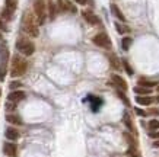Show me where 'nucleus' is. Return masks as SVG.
Listing matches in <instances>:
<instances>
[{
    "instance_id": "nucleus-31",
    "label": "nucleus",
    "mask_w": 159,
    "mask_h": 157,
    "mask_svg": "<svg viewBox=\"0 0 159 157\" xmlns=\"http://www.w3.org/2000/svg\"><path fill=\"white\" fill-rule=\"evenodd\" d=\"M6 67H7V64H2V63H0V81L5 80V76H6Z\"/></svg>"
},
{
    "instance_id": "nucleus-4",
    "label": "nucleus",
    "mask_w": 159,
    "mask_h": 157,
    "mask_svg": "<svg viewBox=\"0 0 159 157\" xmlns=\"http://www.w3.org/2000/svg\"><path fill=\"white\" fill-rule=\"evenodd\" d=\"M34 13L38 19L39 25L45 24V19H47V6H45V2L44 0H34Z\"/></svg>"
},
{
    "instance_id": "nucleus-13",
    "label": "nucleus",
    "mask_w": 159,
    "mask_h": 157,
    "mask_svg": "<svg viewBox=\"0 0 159 157\" xmlns=\"http://www.w3.org/2000/svg\"><path fill=\"white\" fill-rule=\"evenodd\" d=\"M108 60H110V64L114 70H120L121 68V64H123V63L118 60L117 55H114V54H108Z\"/></svg>"
},
{
    "instance_id": "nucleus-34",
    "label": "nucleus",
    "mask_w": 159,
    "mask_h": 157,
    "mask_svg": "<svg viewBox=\"0 0 159 157\" xmlns=\"http://www.w3.org/2000/svg\"><path fill=\"white\" fill-rule=\"evenodd\" d=\"M134 112L137 115H139V116H142V118H143V116H148V112H146V111H143V109H140V108H134Z\"/></svg>"
},
{
    "instance_id": "nucleus-16",
    "label": "nucleus",
    "mask_w": 159,
    "mask_h": 157,
    "mask_svg": "<svg viewBox=\"0 0 159 157\" xmlns=\"http://www.w3.org/2000/svg\"><path fill=\"white\" fill-rule=\"evenodd\" d=\"M137 85L139 86H143V87H149V89H152V87H155V86H158V81L155 80H148V79H139V81H137Z\"/></svg>"
},
{
    "instance_id": "nucleus-12",
    "label": "nucleus",
    "mask_w": 159,
    "mask_h": 157,
    "mask_svg": "<svg viewBox=\"0 0 159 157\" xmlns=\"http://www.w3.org/2000/svg\"><path fill=\"white\" fill-rule=\"evenodd\" d=\"M7 60H9V50L3 44V45H0V63L2 64H7Z\"/></svg>"
},
{
    "instance_id": "nucleus-2",
    "label": "nucleus",
    "mask_w": 159,
    "mask_h": 157,
    "mask_svg": "<svg viewBox=\"0 0 159 157\" xmlns=\"http://www.w3.org/2000/svg\"><path fill=\"white\" fill-rule=\"evenodd\" d=\"M28 70V63L25 61V58L15 55L12 60V67H10V76L12 77H19L24 76Z\"/></svg>"
},
{
    "instance_id": "nucleus-1",
    "label": "nucleus",
    "mask_w": 159,
    "mask_h": 157,
    "mask_svg": "<svg viewBox=\"0 0 159 157\" xmlns=\"http://www.w3.org/2000/svg\"><path fill=\"white\" fill-rule=\"evenodd\" d=\"M38 19L35 13H31V12H26L24 15V22H22V28H24L25 33L29 35L31 38H37L39 35V29H38Z\"/></svg>"
},
{
    "instance_id": "nucleus-11",
    "label": "nucleus",
    "mask_w": 159,
    "mask_h": 157,
    "mask_svg": "<svg viewBox=\"0 0 159 157\" xmlns=\"http://www.w3.org/2000/svg\"><path fill=\"white\" fill-rule=\"evenodd\" d=\"M6 121L9 124H13V125H22V118H20L18 114H6Z\"/></svg>"
},
{
    "instance_id": "nucleus-8",
    "label": "nucleus",
    "mask_w": 159,
    "mask_h": 157,
    "mask_svg": "<svg viewBox=\"0 0 159 157\" xmlns=\"http://www.w3.org/2000/svg\"><path fill=\"white\" fill-rule=\"evenodd\" d=\"M82 16H83V19L86 20L88 24H91V25H99V18H98L97 15L92 13L91 10H83V12H82Z\"/></svg>"
},
{
    "instance_id": "nucleus-5",
    "label": "nucleus",
    "mask_w": 159,
    "mask_h": 157,
    "mask_svg": "<svg viewBox=\"0 0 159 157\" xmlns=\"http://www.w3.org/2000/svg\"><path fill=\"white\" fill-rule=\"evenodd\" d=\"M92 42L95 44V45H98V47H101V48H111V39L105 32L97 33V35L92 38Z\"/></svg>"
},
{
    "instance_id": "nucleus-15",
    "label": "nucleus",
    "mask_w": 159,
    "mask_h": 157,
    "mask_svg": "<svg viewBox=\"0 0 159 157\" xmlns=\"http://www.w3.org/2000/svg\"><path fill=\"white\" fill-rule=\"evenodd\" d=\"M152 98H150L149 95H146V96H140V95H137V98H136V102L139 105H142V106H148V105H150L152 103Z\"/></svg>"
},
{
    "instance_id": "nucleus-25",
    "label": "nucleus",
    "mask_w": 159,
    "mask_h": 157,
    "mask_svg": "<svg viewBox=\"0 0 159 157\" xmlns=\"http://www.w3.org/2000/svg\"><path fill=\"white\" fill-rule=\"evenodd\" d=\"M123 67H124V70H125V73H127V74H129V76H133V68H131V66L130 64H129V61H127V60H123Z\"/></svg>"
},
{
    "instance_id": "nucleus-18",
    "label": "nucleus",
    "mask_w": 159,
    "mask_h": 157,
    "mask_svg": "<svg viewBox=\"0 0 159 157\" xmlns=\"http://www.w3.org/2000/svg\"><path fill=\"white\" fill-rule=\"evenodd\" d=\"M123 121H124V125L127 127V129H130V131H134V128H133V121H131L130 115H129V112H124V115H123Z\"/></svg>"
},
{
    "instance_id": "nucleus-29",
    "label": "nucleus",
    "mask_w": 159,
    "mask_h": 157,
    "mask_svg": "<svg viewBox=\"0 0 159 157\" xmlns=\"http://www.w3.org/2000/svg\"><path fill=\"white\" fill-rule=\"evenodd\" d=\"M12 15H13L12 12H9L7 9H3L2 10V19L3 20H10L12 19Z\"/></svg>"
},
{
    "instance_id": "nucleus-39",
    "label": "nucleus",
    "mask_w": 159,
    "mask_h": 157,
    "mask_svg": "<svg viewBox=\"0 0 159 157\" xmlns=\"http://www.w3.org/2000/svg\"><path fill=\"white\" fill-rule=\"evenodd\" d=\"M153 147H156V148H159V140H156L153 143Z\"/></svg>"
},
{
    "instance_id": "nucleus-21",
    "label": "nucleus",
    "mask_w": 159,
    "mask_h": 157,
    "mask_svg": "<svg viewBox=\"0 0 159 157\" xmlns=\"http://www.w3.org/2000/svg\"><path fill=\"white\" fill-rule=\"evenodd\" d=\"M57 6L54 5V3H51V2H50L48 3V15H50V19L51 20H54L56 19V15H57Z\"/></svg>"
},
{
    "instance_id": "nucleus-17",
    "label": "nucleus",
    "mask_w": 159,
    "mask_h": 157,
    "mask_svg": "<svg viewBox=\"0 0 159 157\" xmlns=\"http://www.w3.org/2000/svg\"><path fill=\"white\" fill-rule=\"evenodd\" d=\"M111 12H112V15H114L116 18H118L121 22H125V16L123 15V12L118 9V6H117V5H114V3L111 5Z\"/></svg>"
},
{
    "instance_id": "nucleus-23",
    "label": "nucleus",
    "mask_w": 159,
    "mask_h": 157,
    "mask_svg": "<svg viewBox=\"0 0 159 157\" xmlns=\"http://www.w3.org/2000/svg\"><path fill=\"white\" fill-rule=\"evenodd\" d=\"M131 42H133V39H131L130 37H124V38H123V41H121V48H123L124 51H127V50L130 48Z\"/></svg>"
},
{
    "instance_id": "nucleus-35",
    "label": "nucleus",
    "mask_w": 159,
    "mask_h": 157,
    "mask_svg": "<svg viewBox=\"0 0 159 157\" xmlns=\"http://www.w3.org/2000/svg\"><path fill=\"white\" fill-rule=\"evenodd\" d=\"M148 114L153 115V116H158V115H159V109H158V108H153V109H150Z\"/></svg>"
},
{
    "instance_id": "nucleus-22",
    "label": "nucleus",
    "mask_w": 159,
    "mask_h": 157,
    "mask_svg": "<svg viewBox=\"0 0 159 157\" xmlns=\"http://www.w3.org/2000/svg\"><path fill=\"white\" fill-rule=\"evenodd\" d=\"M127 156H130V157H142V154H140V151L137 150V146H130L129 150H127Z\"/></svg>"
},
{
    "instance_id": "nucleus-9",
    "label": "nucleus",
    "mask_w": 159,
    "mask_h": 157,
    "mask_svg": "<svg viewBox=\"0 0 159 157\" xmlns=\"http://www.w3.org/2000/svg\"><path fill=\"white\" fill-rule=\"evenodd\" d=\"M25 92L24 90H12L7 95V100H10V102H20V100H24L25 99Z\"/></svg>"
},
{
    "instance_id": "nucleus-40",
    "label": "nucleus",
    "mask_w": 159,
    "mask_h": 157,
    "mask_svg": "<svg viewBox=\"0 0 159 157\" xmlns=\"http://www.w3.org/2000/svg\"><path fill=\"white\" fill-rule=\"evenodd\" d=\"M153 100H156V102H158V103H159V96H158V98H155Z\"/></svg>"
},
{
    "instance_id": "nucleus-33",
    "label": "nucleus",
    "mask_w": 159,
    "mask_h": 157,
    "mask_svg": "<svg viewBox=\"0 0 159 157\" xmlns=\"http://www.w3.org/2000/svg\"><path fill=\"white\" fill-rule=\"evenodd\" d=\"M57 9L60 10V12H64V10H66V2H64V0H58L57 2Z\"/></svg>"
},
{
    "instance_id": "nucleus-14",
    "label": "nucleus",
    "mask_w": 159,
    "mask_h": 157,
    "mask_svg": "<svg viewBox=\"0 0 159 157\" xmlns=\"http://www.w3.org/2000/svg\"><path fill=\"white\" fill-rule=\"evenodd\" d=\"M88 99H91L89 102H91V108L93 112H98V109L101 108V105H102V99L101 98H93V96H88Z\"/></svg>"
},
{
    "instance_id": "nucleus-7",
    "label": "nucleus",
    "mask_w": 159,
    "mask_h": 157,
    "mask_svg": "<svg viewBox=\"0 0 159 157\" xmlns=\"http://www.w3.org/2000/svg\"><path fill=\"white\" fill-rule=\"evenodd\" d=\"M3 153H5L7 157H16V153H18V147L13 141H7V143L3 144Z\"/></svg>"
},
{
    "instance_id": "nucleus-37",
    "label": "nucleus",
    "mask_w": 159,
    "mask_h": 157,
    "mask_svg": "<svg viewBox=\"0 0 159 157\" xmlns=\"http://www.w3.org/2000/svg\"><path fill=\"white\" fill-rule=\"evenodd\" d=\"M0 31H6V25L2 19H0Z\"/></svg>"
},
{
    "instance_id": "nucleus-27",
    "label": "nucleus",
    "mask_w": 159,
    "mask_h": 157,
    "mask_svg": "<svg viewBox=\"0 0 159 157\" xmlns=\"http://www.w3.org/2000/svg\"><path fill=\"white\" fill-rule=\"evenodd\" d=\"M116 29L118 33H127L130 31V28H127L125 25H121V24H116Z\"/></svg>"
},
{
    "instance_id": "nucleus-28",
    "label": "nucleus",
    "mask_w": 159,
    "mask_h": 157,
    "mask_svg": "<svg viewBox=\"0 0 159 157\" xmlns=\"http://www.w3.org/2000/svg\"><path fill=\"white\" fill-rule=\"evenodd\" d=\"M6 111L9 112V114H12L15 109H16V102H10V100H7V103H6Z\"/></svg>"
},
{
    "instance_id": "nucleus-36",
    "label": "nucleus",
    "mask_w": 159,
    "mask_h": 157,
    "mask_svg": "<svg viewBox=\"0 0 159 157\" xmlns=\"http://www.w3.org/2000/svg\"><path fill=\"white\" fill-rule=\"evenodd\" d=\"M149 137L150 138H159V131H150V134H149Z\"/></svg>"
},
{
    "instance_id": "nucleus-38",
    "label": "nucleus",
    "mask_w": 159,
    "mask_h": 157,
    "mask_svg": "<svg viewBox=\"0 0 159 157\" xmlns=\"http://www.w3.org/2000/svg\"><path fill=\"white\" fill-rule=\"evenodd\" d=\"M75 2H76V3H79V5H86L89 0H75Z\"/></svg>"
},
{
    "instance_id": "nucleus-24",
    "label": "nucleus",
    "mask_w": 159,
    "mask_h": 157,
    "mask_svg": "<svg viewBox=\"0 0 159 157\" xmlns=\"http://www.w3.org/2000/svg\"><path fill=\"white\" fill-rule=\"evenodd\" d=\"M117 96L120 98L121 100H123V103L125 105V106H130V100H129V98L124 95V92L120 90V89H117Z\"/></svg>"
},
{
    "instance_id": "nucleus-30",
    "label": "nucleus",
    "mask_w": 159,
    "mask_h": 157,
    "mask_svg": "<svg viewBox=\"0 0 159 157\" xmlns=\"http://www.w3.org/2000/svg\"><path fill=\"white\" fill-rule=\"evenodd\" d=\"M124 138L127 140V143L130 144V146H136V140H134V137L131 135V134H129V133H124Z\"/></svg>"
},
{
    "instance_id": "nucleus-32",
    "label": "nucleus",
    "mask_w": 159,
    "mask_h": 157,
    "mask_svg": "<svg viewBox=\"0 0 159 157\" xmlns=\"http://www.w3.org/2000/svg\"><path fill=\"white\" fill-rule=\"evenodd\" d=\"M19 87H22V83L18 80H12L10 81V85H9V89H12V90H16V89H19Z\"/></svg>"
},
{
    "instance_id": "nucleus-19",
    "label": "nucleus",
    "mask_w": 159,
    "mask_h": 157,
    "mask_svg": "<svg viewBox=\"0 0 159 157\" xmlns=\"http://www.w3.org/2000/svg\"><path fill=\"white\" fill-rule=\"evenodd\" d=\"M134 92L137 93V95H140V96H146V95H150L152 89H149V87H143V86H136Z\"/></svg>"
},
{
    "instance_id": "nucleus-10",
    "label": "nucleus",
    "mask_w": 159,
    "mask_h": 157,
    "mask_svg": "<svg viewBox=\"0 0 159 157\" xmlns=\"http://www.w3.org/2000/svg\"><path fill=\"white\" fill-rule=\"evenodd\" d=\"M5 137L7 138V140H10V141H16V140L20 137V134L18 129H15L13 127H10V128H7L5 131Z\"/></svg>"
},
{
    "instance_id": "nucleus-26",
    "label": "nucleus",
    "mask_w": 159,
    "mask_h": 157,
    "mask_svg": "<svg viewBox=\"0 0 159 157\" xmlns=\"http://www.w3.org/2000/svg\"><path fill=\"white\" fill-rule=\"evenodd\" d=\"M148 128H149L150 131H156V129L159 128V121H158V119H152V121H149Z\"/></svg>"
},
{
    "instance_id": "nucleus-20",
    "label": "nucleus",
    "mask_w": 159,
    "mask_h": 157,
    "mask_svg": "<svg viewBox=\"0 0 159 157\" xmlns=\"http://www.w3.org/2000/svg\"><path fill=\"white\" fill-rule=\"evenodd\" d=\"M16 6H18V2H16V0H6L5 9H7L9 12L15 13V10H16Z\"/></svg>"
},
{
    "instance_id": "nucleus-41",
    "label": "nucleus",
    "mask_w": 159,
    "mask_h": 157,
    "mask_svg": "<svg viewBox=\"0 0 159 157\" xmlns=\"http://www.w3.org/2000/svg\"><path fill=\"white\" fill-rule=\"evenodd\" d=\"M158 92H159V86H158Z\"/></svg>"
},
{
    "instance_id": "nucleus-6",
    "label": "nucleus",
    "mask_w": 159,
    "mask_h": 157,
    "mask_svg": "<svg viewBox=\"0 0 159 157\" xmlns=\"http://www.w3.org/2000/svg\"><path fill=\"white\" fill-rule=\"evenodd\" d=\"M111 81H112V85L116 86L117 89H120V90H123V92H127V87H129V86H127L125 80L121 76L112 74V76H111Z\"/></svg>"
},
{
    "instance_id": "nucleus-3",
    "label": "nucleus",
    "mask_w": 159,
    "mask_h": 157,
    "mask_svg": "<svg viewBox=\"0 0 159 157\" xmlns=\"http://www.w3.org/2000/svg\"><path fill=\"white\" fill-rule=\"evenodd\" d=\"M16 50H18L20 54H24L25 57H29V55L34 54L35 45L31 39L20 37V38H18V41H16Z\"/></svg>"
}]
</instances>
